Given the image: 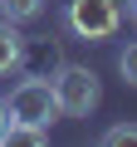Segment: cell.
<instances>
[{
    "label": "cell",
    "instance_id": "4",
    "mask_svg": "<svg viewBox=\"0 0 137 147\" xmlns=\"http://www.w3.org/2000/svg\"><path fill=\"white\" fill-rule=\"evenodd\" d=\"M64 69V39L54 34H25V49H20V74H34V79H54Z\"/></svg>",
    "mask_w": 137,
    "mask_h": 147
},
{
    "label": "cell",
    "instance_id": "2",
    "mask_svg": "<svg viewBox=\"0 0 137 147\" xmlns=\"http://www.w3.org/2000/svg\"><path fill=\"white\" fill-rule=\"evenodd\" d=\"M64 25H68V34H79L83 44H103V39H113L122 30V5H118V0H68Z\"/></svg>",
    "mask_w": 137,
    "mask_h": 147
},
{
    "label": "cell",
    "instance_id": "1",
    "mask_svg": "<svg viewBox=\"0 0 137 147\" xmlns=\"http://www.w3.org/2000/svg\"><path fill=\"white\" fill-rule=\"evenodd\" d=\"M49 84H54V98H59V113H64V118H88V113L103 103L98 74L83 69V64H68V59H64V69L54 74Z\"/></svg>",
    "mask_w": 137,
    "mask_h": 147
},
{
    "label": "cell",
    "instance_id": "11",
    "mask_svg": "<svg viewBox=\"0 0 137 147\" xmlns=\"http://www.w3.org/2000/svg\"><path fill=\"white\" fill-rule=\"evenodd\" d=\"M127 10H132V20H137V0H127Z\"/></svg>",
    "mask_w": 137,
    "mask_h": 147
},
{
    "label": "cell",
    "instance_id": "9",
    "mask_svg": "<svg viewBox=\"0 0 137 147\" xmlns=\"http://www.w3.org/2000/svg\"><path fill=\"white\" fill-rule=\"evenodd\" d=\"M122 142H137V123H113L103 132V147H122Z\"/></svg>",
    "mask_w": 137,
    "mask_h": 147
},
{
    "label": "cell",
    "instance_id": "8",
    "mask_svg": "<svg viewBox=\"0 0 137 147\" xmlns=\"http://www.w3.org/2000/svg\"><path fill=\"white\" fill-rule=\"evenodd\" d=\"M118 74H122V84H127V88H137V39L118 54Z\"/></svg>",
    "mask_w": 137,
    "mask_h": 147
},
{
    "label": "cell",
    "instance_id": "7",
    "mask_svg": "<svg viewBox=\"0 0 137 147\" xmlns=\"http://www.w3.org/2000/svg\"><path fill=\"white\" fill-rule=\"evenodd\" d=\"M44 0H0V15H5L10 25H25V20H39Z\"/></svg>",
    "mask_w": 137,
    "mask_h": 147
},
{
    "label": "cell",
    "instance_id": "6",
    "mask_svg": "<svg viewBox=\"0 0 137 147\" xmlns=\"http://www.w3.org/2000/svg\"><path fill=\"white\" fill-rule=\"evenodd\" d=\"M49 142V127H39V123H10V132H5V147H44Z\"/></svg>",
    "mask_w": 137,
    "mask_h": 147
},
{
    "label": "cell",
    "instance_id": "3",
    "mask_svg": "<svg viewBox=\"0 0 137 147\" xmlns=\"http://www.w3.org/2000/svg\"><path fill=\"white\" fill-rule=\"evenodd\" d=\"M5 108H10V123H39V127H49L54 118H64L59 113V98H54V84L49 79H34V74H25V79L10 88Z\"/></svg>",
    "mask_w": 137,
    "mask_h": 147
},
{
    "label": "cell",
    "instance_id": "5",
    "mask_svg": "<svg viewBox=\"0 0 137 147\" xmlns=\"http://www.w3.org/2000/svg\"><path fill=\"white\" fill-rule=\"evenodd\" d=\"M20 49H25V34L10 20H0V74H15L20 69Z\"/></svg>",
    "mask_w": 137,
    "mask_h": 147
},
{
    "label": "cell",
    "instance_id": "10",
    "mask_svg": "<svg viewBox=\"0 0 137 147\" xmlns=\"http://www.w3.org/2000/svg\"><path fill=\"white\" fill-rule=\"evenodd\" d=\"M5 132H10V108H5V98H0V147H5Z\"/></svg>",
    "mask_w": 137,
    "mask_h": 147
}]
</instances>
